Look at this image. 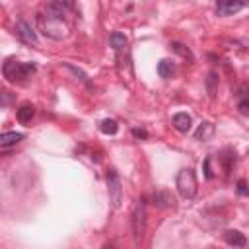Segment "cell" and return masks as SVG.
Segmentation results:
<instances>
[{"label": "cell", "instance_id": "6da1fadb", "mask_svg": "<svg viewBox=\"0 0 249 249\" xmlns=\"http://www.w3.org/2000/svg\"><path fill=\"white\" fill-rule=\"evenodd\" d=\"M74 4L72 2H51L47 4L45 12L37 14V27L39 31L54 41L66 39L70 33V25L66 21V10H70Z\"/></svg>", "mask_w": 249, "mask_h": 249}, {"label": "cell", "instance_id": "7a4b0ae2", "mask_svg": "<svg viewBox=\"0 0 249 249\" xmlns=\"http://www.w3.org/2000/svg\"><path fill=\"white\" fill-rule=\"evenodd\" d=\"M35 72V64L31 62H19V60H14V58H8L2 66V74L8 82H14V84H23L27 78H31V74Z\"/></svg>", "mask_w": 249, "mask_h": 249}, {"label": "cell", "instance_id": "3957f363", "mask_svg": "<svg viewBox=\"0 0 249 249\" xmlns=\"http://www.w3.org/2000/svg\"><path fill=\"white\" fill-rule=\"evenodd\" d=\"M175 185H177V191L183 198H193L196 195V177H195V171L193 169H181L177 173V179H175Z\"/></svg>", "mask_w": 249, "mask_h": 249}, {"label": "cell", "instance_id": "277c9868", "mask_svg": "<svg viewBox=\"0 0 249 249\" xmlns=\"http://www.w3.org/2000/svg\"><path fill=\"white\" fill-rule=\"evenodd\" d=\"M130 222H132L134 243H140V241H142V235H144V230H146V208H144L142 202H136V204H134Z\"/></svg>", "mask_w": 249, "mask_h": 249}, {"label": "cell", "instance_id": "5b68a950", "mask_svg": "<svg viewBox=\"0 0 249 249\" xmlns=\"http://www.w3.org/2000/svg\"><path fill=\"white\" fill-rule=\"evenodd\" d=\"M107 189H109L111 204L115 208H119L123 202V187H121V179H119L115 169H109V173H107Z\"/></svg>", "mask_w": 249, "mask_h": 249}, {"label": "cell", "instance_id": "8992f818", "mask_svg": "<svg viewBox=\"0 0 249 249\" xmlns=\"http://www.w3.org/2000/svg\"><path fill=\"white\" fill-rule=\"evenodd\" d=\"M14 33H16V37H18L19 41H23V43H27V45H37V35H35V31L31 29V25H29L27 21H23V19L16 21Z\"/></svg>", "mask_w": 249, "mask_h": 249}, {"label": "cell", "instance_id": "52a82bcc", "mask_svg": "<svg viewBox=\"0 0 249 249\" xmlns=\"http://www.w3.org/2000/svg\"><path fill=\"white\" fill-rule=\"evenodd\" d=\"M245 4L243 2H235V0H222L216 4V14L218 16H233L239 10H243Z\"/></svg>", "mask_w": 249, "mask_h": 249}, {"label": "cell", "instance_id": "ba28073f", "mask_svg": "<svg viewBox=\"0 0 249 249\" xmlns=\"http://www.w3.org/2000/svg\"><path fill=\"white\" fill-rule=\"evenodd\" d=\"M222 237H224V241H226L228 245H231V247H245V245H247L245 235H243L241 231H237V230H226V231L222 233Z\"/></svg>", "mask_w": 249, "mask_h": 249}, {"label": "cell", "instance_id": "9c48e42d", "mask_svg": "<svg viewBox=\"0 0 249 249\" xmlns=\"http://www.w3.org/2000/svg\"><path fill=\"white\" fill-rule=\"evenodd\" d=\"M212 136H214V124H212V123H208V121L200 123V124H198V128L195 130V140L206 142V140H210Z\"/></svg>", "mask_w": 249, "mask_h": 249}, {"label": "cell", "instance_id": "30bf717a", "mask_svg": "<svg viewBox=\"0 0 249 249\" xmlns=\"http://www.w3.org/2000/svg\"><path fill=\"white\" fill-rule=\"evenodd\" d=\"M191 124H193V121H191V117H189L187 113H177V115H173V126H175L179 132H189V130H191Z\"/></svg>", "mask_w": 249, "mask_h": 249}, {"label": "cell", "instance_id": "8fae6325", "mask_svg": "<svg viewBox=\"0 0 249 249\" xmlns=\"http://www.w3.org/2000/svg\"><path fill=\"white\" fill-rule=\"evenodd\" d=\"M21 140H23V134H21V132H4V134L0 136V148L6 150V148H10V146L19 144Z\"/></svg>", "mask_w": 249, "mask_h": 249}, {"label": "cell", "instance_id": "7c38bea8", "mask_svg": "<svg viewBox=\"0 0 249 249\" xmlns=\"http://www.w3.org/2000/svg\"><path fill=\"white\" fill-rule=\"evenodd\" d=\"M33 117H35V107H33L31 103H23V105L18 109V121H19L21 124H29Z\"/></svg>", "mask_w": 249, "mask_h": 249}, {"label": "cell", "instance_id": "4fadbf2b", "mask_svg": "<svg viewBox=\"0 0 249 249\" xmlns=\"http://www.w3.org/2000/svg\"><path fill=\"white\" fill-rule=\"evenodd\" d=\"M173 72H175V64H173L171 60H167V58L160 60V64H158V74H160L161 78H171Z\"/></svg>", "mask_w": 249, "mask_h": 249}, {"label": "cell", "instance_id": "5bb4252c", "mask_svg": "<svg viewBox=\"0 0 249 249\" xmlns=\"http://www.w3.org/2000/svg\"><path fill=\"white\" fill-rule=\"evenodd\" d=\"M154 202H156L158 206L165 208V206H171V204H173V196H171L167 191H160V193L154 195Z\"/></svg>", "mask_w": 249, "mask_h": 249}, {"label": "cell", "instance_id": "9a60e30c", "mask_svg": "<svg viewBox=\"0 0 249 249\" xmlns=\"http://www.w3.org/2000/svg\"><path fill=\"white\" fill-rule=\"evenodd\" d=\"M109 43H111V47H113L115 51H123V49L126 47V37H124L123 33H111Z\"/></svg>", "mask_w": 249, "mask_h": 249}, {"label": "cell", "instance_id": "2e32d148", "mask_svg": "<svg viewBox=\"0 0 249 249\" xmlns=\"http://www.w3.org/2000/svg\"><path fill=\"white\" fill-rule=\"evenodd\" d=\"M99 130H101L103 134H117L119 124H117V121H113V119H103L101 124H99Z\"/></svg>", "mask_w": 249, "mask_h": 249}, {"label": "cell", "instance_id": "e0dca14e", "mask_svg": "<svg viewBox=\"0 0 249 249\" xmlns=\"http://www.w3.org/2000/svg\"><path fill=\"white\" fill-rule=\"evenodd\" d=\"M169 47H171V51H175V53H177V54H181L183 58H189V60H193V54H191V51H189V49H187L183 43H171Z\"/></svg>", "mask_w": 249, "mask_h": 249}, {"label": "cell", "instance_id": "ac0fdd59", "mask_svg": "<svg viewBox=\"0 0 249 249\" xmlns=\"http://www.w3.org/2000/svg\"><path fill=\"white\" fill-rule=\"evenodd\" d=\"M237 109L241 115H247L249 117V91L245 95H239V101H237Z\"/></svg>", "mask_w": 249, "mask_h": 249}, {"label": "cell", "instance_id": "d6986e66", "mask_svg": "<svg viewBox=\"0 0 249 249\" xmlns=\"http://www.w3.org/2000/svg\"><path fill=\"white\" fill-rule=\"evenodd\" d=\"M235 191H237V195H241V196H249V185H247V181L239 179V181H237Z\"/></svg>", "mask_w": 249, "mask_h": 249}, {"label": "cell", "instance_id": "ffe728a7", "mask_svg": "<svg viewBox=\"0 0 249 249\" xmlns=\"http://www.w3.org/2000/svg\"><path fill=\"white\" fill-rule=\"evenodd\" d=\"M132 134H134L136 138H146V136H148L146 130H140V128H132Z\"/></svg>", "mask_w": 249, "mask_h": 249}, {"label": "cell", "instance_id": "44dd1931", "mask_svg": "<svg viewBox=\"0 0 249 249\" xmlns=\"http://www.w3.org/2000/svg\"><path fill=\"white\" fill-rule=\"evenodd\" d=\"M204 173H206L208 179L212 177V171H210V160H204Z\"/></svg>", "mask_w": 249, "mask_h": 249}, {"label": "cell", "instance_id": "7402d4cb", "mask_svg": "<svg viewBox=\"0 0 249 249\" xmlns=\"http://www.w3.org/2000/svg\"><path fill=\"white\" fill-rule=\"evenodd\" d=\"M103 249H117V247H115V245H111V243H109V245H105V247H103Z\"/></svg>", "mask_w": 249, "mask_h": 249}]
</instances>
